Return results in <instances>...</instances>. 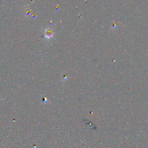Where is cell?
Here are the masks:
<instances>
[{
  "mask_svg": "<svg viewBox=\"0 0 148 148\" xmlns=\"http://www.w3.org/2000/svg\"><path fill=\"white\" fill-rule=\"evenodd\" d=\"M45 34H46V36L47 37H50V36L52 35L51 31V30H50V29L47 30V31H46Z\"/></svg>",
  "mask_w": 148,
  "mask_h": 148,
  "instance_id": "1",
  "label": "cell"
}]
</instances>
